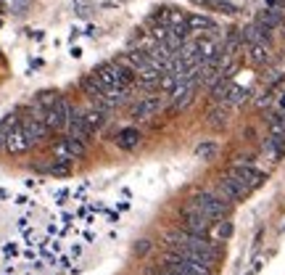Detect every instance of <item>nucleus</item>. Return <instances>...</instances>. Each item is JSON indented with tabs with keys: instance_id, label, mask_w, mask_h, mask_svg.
Here are the masks:
<instances>
[{
	"instance_id": "31",
	"label": "nucleus",
	"mask_w": 285,
	"mask_h": 275,
	"mask_svg": "<svg viewBox=\"0 0 285 275\" xmlns=\"http://www.w3.org/2000/svg\"><path fill=\"white\" fill-rule=\"evenodd\" d=\"M0 27H3V21H0Z\"/></svg>"
},
{
	"instance_id": "9",
	"label": "nucleus",
	"mask_w": 285,
	"mask_h": 275,
	"mask_svg": "<svg viewBox=\"0 0 285 275\" xmlns=\"http://www.w3.org/2000/svg\"><path fill=\"white\" fill-rule=\"evenodd\" d=\"M66 138H77V141H87V138L92 135V130L87 127V122H85V114L82 111H77L72 119H69V125H66Z\"/></svg>"
},
{
	"instance_id": "3",
	"label": "nucleus",
	"mask_w": 285,
	"mask_h": 275,
	"mask_svg": "<svg viewBox=\"0 0 285 275\" xmlns=\"http://www.w3.org/2000/svg\"><path fill=\"white\" fill-rule=\"evenodd\" d=\"M161 267L177 272V275H214V270H211L209 265L193 262V259H187V257L172 251V249H167V251L161 254Z\"/></svg>"
},
{
	"instance_id": "25",
	"label": "nucleus",
	"mask_w": 285,
	"mask_h": 275,
	"mask_svg": "<svg viewBox=\"0 0 285 275\" xmlns=\"http://www.w3.org/2000/svg\"><path fill=\"white\" fill-rule=\"evenodd\" d=\"M214 236H217V241H227L232 236V222H227V220L217 222L214 225Z\"/></svg>"
},
{
	"instance_id": "13",
	"label": "nucleus",
	"mask_w": 285,
	"mask_h": 275,
	"mask_svg": "<svg viewBox=\"0 0 285 275\" xmlns=\"http://www.w3.org/2000/svg\"><path fill=\"white\" fill-rule=\"evenodd\" d=\"M61 101V96L56 93V90H42V93H37L35 98H32L29 103V109H35V111H48L51 106H56Z\"/></svg>"
},
{
	"instance_id": "30",
	"label": "nucleus",
	"mask_w": 285,
	"mask_h": 275,
	"mask_svg": "<svg viewBox=\"0 0 285 275\" xmlns=\"http://www.w3.org/2000/svg\"><path fill=\"white\" fill-rule=\"evenodd\" d=\"M280 111H285V93H280Z\"/></svg>"
},
{
	"instance_id": "5",
	"label": "nucleus",
	"mask_w": 285,
	"mask_h": 275,
	"mask_svg": "<svg viewBox=\"0 0 285 275\" xmlns=\"http://www.w3.org/2000/svg\"><path fill=\"white\" fill-rule=\"evenodd\" d=\"M77 114V109L66 101V98H61L56 106H51L45 114H42V122H45V127L48 130H66V125H69V119Z\"/></svg>"
},
{
	"instance_id": "12",
	"label": "nucleus",
	"mask_w": 285,
	"mask_h": 275,
	"mask_svg": "<svg viewBox=\"0 0 285 275\" xmlns=\"http://www.w3.org/2000/svg\"><path fill=\"white\" fill-rule=\"evenodd\" d=\"M256 24H262V27H267V29H275L277 27H282L285 24V11H272V8H264V11H259L256 13V19H253Z\"/></svg>"
},
{
	"instance_id": "18",
	"label": "nucleus",
	"mask_w": 285,
	"mask_h": 275,
	"mask_svg": "<svg viewBox=\"0 0 285 275\" xmlns=\"http://www.w3.org/2000/svg\"><path fill=\"white\" fill-rule=\"evenodd\" d=\"M230 87H232V82L227 80V77H219L214 85H211V101L214 103H225V98H227V93H230Z\"/></svg>"
},
{
	"instance_id": "15",
	"label": "nucleus",
	"mask_w": 285,
	"mask_h": 275,
	"mask_svg": "<svg viewBox=\"0 0 285 275\" xmlns=\"http://www.w3.org/2000/svg\"><path fill=\"white\" fill-rule=\"evenodd\" d=\"M269 58H272L269 45H248V64L251 66H264Z\"/></svg>"
},
{
	"instance_id": "23",
	"label": "nucleus",
	"mask_w": 285,
	"mask_h": 275,
	"mask_svg": "<svg viewBox=\"0 0 285 275\" xmlns=\"http://www.w3.org/2000/svg\"><path fill=\"white\" fill-rule=\"evenodd\" d=\"M217 151H219V146L214 141H203L196 146V159H214Z\"/></svg>"
},
{
	"instance_id": "8",
	"label": "nucleus",
	"mask_w": 285,
	"mask_h": 275,
	"mask_svg": "<svg viewBox=\"0 0 285 275\" xmlns=\"http://www.w3.org/2000/svg\"><path fill=\"white\" fill-rule=\"evenodd\" d=\"M164 109V98L161 96H142V101H137L132 106V119H148L156 111Z\"/></svg>"
},
{
	"instance_id": "29",
	"label": "nucleus",
	"mask_w": 285,
	"mask_h": 275,
	"mask_svg": "<svg viewBox=\"0 0 285 275\" xmlns=\"http://www.w3.org/2000/svg\"><path fill=\"white\" fill-rule=\"evenodd\" d=\"M32 37H35V40H42V37H45V32H42V29H37V32H32Z\"/></svg>"
},
{
	"instance_id": "2",
	"label": "nucleus",
	"mask_w": 285,
	"mask_h": 275,
	"mask_svg": "<svg viewBox=\"0 0 285 275\" xmlns=\"http://www.w3.org/2000/svg\"><path fill=\"white\" fill-rule=\"evenodd\" d=\"M190 204H193L198 212H203L214 225L227 220V215H230V201H225L217 191H196L190 196Z\"/></svg>"
},
{
	"instance_id": "1",
	"label": "nucleus",
	"mask_w": 285,
	"mask_h": 275,
	"mask_svg": "<svg viewBox=\"0 0 285 275\" xmlns=\"http://www.w3.org/2000/svg\"><path fill=\"white\" fill-rule=\"evenodd\" d=\"M167 241V249L172 251H177L187 259H193V262H203V265H209L211 270L217 267V262L222 259V246L209 238H201V236H193V233H187V231H169L164 236Z\"/></svg>"
},
{
	"instance_id": "24",
	"label": "nucleus",
	"mask_w": 285,
	"mask_h": 275,
	"mask_svg": "<svg viewBox=\"0 0 285 275\" xmlns=\"http://www.w3.org/2000/svg\"><path fill=\"white\" fill-rule=\"evenodd\" d=\"M66 148H69V156H72V162L85 156V141H77V138H66Z\"/></svg>"
},
{
	"instance_id": "20",
	"label": "nucleus",
	"mask_w": 285,
	"mask_h": 275,
	"mask_svg": "<svg viewBox=\"0 0 285 275\" xmlns=\"http://www.w3.org/2000/svg\"><path fill=\"white\" fill-rule=\"evenodd\" d=\"M42 172H48L51 177H69L72 175V162H58L51 164V167H42Z\"/></svg>"
},
{
	"instance_id": "17",
	"label": "nucleus",
	"mask_w": 285,
	"mask_h": 275,
	"mask_svg": "<svg viewBox=\"0 0 285 275\" xmlns=\"http://www.w3.org/2000/svg\"><path fill=\"white\" fill-rule=\"evenodd\" d=\"M85 122H87V127L95 132V130H101L106 122H108V114L101 111V109H95V106H90V109L85 111Z\"/></svg>"
},
{
	"instance_id": "14",
	"label": "nucleus",
	"mask_w": 285,
	"mask_h": 275,
	"mask_svg": "<svg viewBox=\"0 0 285 275\" xmlns=\"http://www.w3.org/2000/svg\"><path fill=\"white\" fill-rule=\"evenodd\" d=\"M79 87H82V90H85V96H90L92 101H95V98H101V96L106 93V85H103L98 77H95L92 72L87 74V77H82V80H79Z\"/></svg>"
},
{
	"instance_id": "21",
	"label": "nucleus",
	"mask_w": 285,
	"mask_h": 275,
	"mask_svg": "<svg viewBox=\"0 0 285 275\" xmlns=\"http://www.w3.org/2000/svg\"><path fill=\"white\" fill-rule=\"evenodd\" d=\"M248 98V87H243V85H232L230 87V93H227V98H225V103L227 106H238V103H243Z\"/></svg>"
},
{
	"instance_id": "26",
	"label": "nucleus",
	"mask_w": 285,
	"mask_h": 275,
	"mask_svg": "<svg viewBox=\"0 0 285 275\" xmlns=\"http://www.w3.org/2000/svg\"><path fill=\"white\" fill-rule=\"evenodd\" d=\"M148 251H151V241H148V238H140V241L135 243V254H137V257H146Z\"/></svg>"
},
{
	"instance_id": "6",
	"label": "nucleus",
	"mask_w": 285,
	"mask_h": 275,
	"mask_svg": "<svg viewBox=\"0 0 285 275\" xmlns=\"http://www.w3.org/2000/svg\"><path fill=\"white\" fill-rule=\"evenodd\" d=\"M217 193L225 198V201H241V198H246L248 193H251V188L246 186V182H241L238 177H232V175H225L219 180V186H217Z\"/></svg>"
},
{
	"instance_id": "10",
	"label": "nucleus",
	"mask_w": 285,
	"mask_h": 275,
	"mask_svg": "<svg viewBox=\"0 0 285 275\" xmlns=\"http://www.w3.org/2000/svg\"><path fill=\"white\" fill-rule=\"evenodd\" d=\"M227 122H230V106L227 103H214L209 109V114H206V125L209 127L222 130V127H227Z\"/></svg>"
},
{
	"instance_id": "22",
	"label": "nucleus",
	"mask_w": 285,
	"mask_h": 275,
	"mask_svg": "<svg viewBox=\"0 0 285 275\" xmlns=\"http://www.w3.org/2000/svg\"><path fill=\"white\" fill-rule=\"evenodd\" d=\"M267 122H269V132H272V135H285V111L269 114Z\"/></svg>"
},
{
	"instance_id": "27",
	"label": "nucleus",
	"mask_w": 285,
	"mask_h": 275,
	"mask_svg": "<svg viewBox=\"0 0 285 275\" xmlns=\"http://www.w3.org/2000/svg\"><path fill=\"white\" fill-rule=\"evenodd\" d=\"M82 35H87V37H95V35H98V27H92V24H87Z\"/></svg>"
},
{
	"instance_id": "16",
	"label": "nucleus",
	"mask_w": 285,
	"mask_h": 275,
	"mask_svg": "<svg viewBox=\"0 0 285 275\" xmlns=\"http://www.w3.org/2000/svg\"><path fill=\"white\" fill-rule=\"evenodd\" d=\"M19 122H21V117L16 114V111H11V114H6L3 119H0V148H6L8 135H11V130L19 125Z\"/></svg>"
},
{
	"instance_id": "11",
	"label": "nucleus",
	"mask_w": 285,
	"mask_h": 275,
	"mask_svg": "<svg viewBox=\"0 0 285 275\" xmlns=\"http://www.w3.org/2000/svg\"><path fill=\"white\" fill-rule=\"evenodd\" d=\"M29 148H32V143L27 141V135L21 132V127L16 125L11 130V135H8V141H6V151H8V154H27Z\"/></svg>"
},
{
	"instance_id": "28",
	"label": "nucleus",
	"mask_w": 285,
	"mask_h": 275,
	"mask_svg": "<svg viewBox=\"0 0 285 275\" xmlns=\"http://www.w3.org/2000/svg\"><path fill=\"white\" fill-rule=\"evenodd\" d=\"M69 56H72V58H82V48H79V45H72Z\"/></svg>"
},
{
	"instance_id": "19",
	"label": "nucleus",
	"mask_w": 285,
	"mask_h": 275,
	"mask_svg": "<svg viewBox=\"0 0 285 275\" xmlns=\"http://www.w3.org/2000/svg\"><path fill=\"white\" fill-rule=\"evenodd\" d=\"M116 143H119L122 148H135V146L140 143V132H137L135 127H127V130H122V132L116 135Z\"/></svg>"
},
{
	"instance_id": "4",
	"label": "nucleus",
	"mask_w": 285,
	"mask_h": 275,
	"mask_svg": "<svg viewBox=\"0 0 285 275\" xmlns=\"http://www.w3.org/2000/svg\"><path fill=\"white\" fill-rule=\"evenodd\" d=\"M180 220H182V231L193 233V236H201V238H209L211 227H214V222L206 217L203 212H198L190 201L180 207Z\"/></svg>"
},
{
	"instance_id": "7",
	"label": "nucleus",
	"mask_w": 285,
	"mask_h": 275,
	"mask_svg": "<svg viewBox=\"0 0 285 275\" xmlns=\"http://www.w3.org/2000/svg\"><path fill=\"white\" fill-rule=\"evenodd\" d=\"M230 175H232V177H238L241 182H246V186H248L251 191L264 182V172H262V170H256L253 164H235L232 170H230Z\"/></svg>"
}]
</instances>
